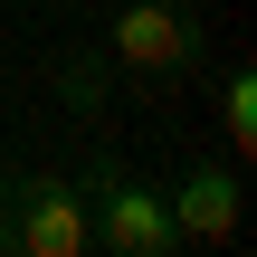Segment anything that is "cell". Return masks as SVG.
<instances>
[{
  "label": "cell",
  "mask_w": 257,
  "mask_h": 257,
  "mask_svg": "<svg viewBox=\"0 0 257 257\" xmlns=\"http://www.w3.org/2000/svg\"><path fill=\"white\" fill-rule=\"evenodd\" d=\"M162 200H172L181 248H229V238H238V172H229V162H181V181H172Z\"/></svg>",
  "instance_id": "277c9868"
},
{
  "label": "cell",
  "mask_w": 257,
  "mask_h": 257,
  "mask_svg": "<svg viewBox=\"0 0 257 257\" xmlns=\"http://www.w3.org/2000/svg\"><path fill=\"white\" fill-rule=\"evenodd\" d=\"M86 191L57 172H10L0 181V257H86Z\"/></svg>",
  "instance_id": "6da1fadb"
},
{
  "label": "cell",
  "mask_w": 257,
  "mask_h": 257,
  "mask_svg": "<svg viewBox=\"0 0 257 257\" xmlns=\"http://www.w3.org/2000/svg\"><path fill=\"white\" fill-rule=\"evenodd\" d=\"M219 134H229V153H257V76L248 67L219 76Z\"/></svg>",
  "instance_id": "5b68a950"
},
{
  "label": "cell",
  "mask_w": 257,
  "mask_h": 257,
  "mask_svg": "<svg viewBox=\"0 0 257 257\" xmlns=\"http://www.w3.org/2000/svg\"><path fill=\"white\" fill-rule=\"evenodd\" d=\"M105 67H134V76H191L200 57H210V38H200V19L191 10H172V0H124L114 10V29H105Z\"/></svg>",
  "instance_id": "3957f363"
},
{
  "label": "cell",
  "mask_w": 257,
  "mask_h": 257,
  "mask_svg": "<svg viewBox=\"0 0 257 257\" xmlns=\"http://www.w3.org/2000/svg\"><path fill=\"white\" fill-rule=\"evenodd\" d=\"M95 86H105L95 67H67V105H76V114H95Z\"/></svg>",
  "instance_id": "8992f818"
},
{
  "label": "cell",
  "mask_w": 257,
  "mask_h": 257,
  "mask_svg": "<svg viewBox=\"0 0 257 257\" xmlns=\"http://www.w3.org/2000/svg\"><path fill=\"white\" fill-rule=\"evenodd\" d=\"M76 191H86V229H95V248H114V257H181L172 200H162L153 181H134L124 162H95Z\"/></svg>",
  "instance_id": "7a4b0ae2"
}]
</instances>
